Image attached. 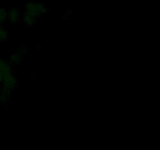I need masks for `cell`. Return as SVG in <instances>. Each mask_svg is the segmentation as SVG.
Returning <instances> with one entry per match:
<instances>
[{"label": "cell", "mask_w": 160, "mask_h": 150, "mask_svg": "<svg viewBox=\"0 0 160 150\" xmlns=\"http://www.w3.org/2000/svg\"><path fill=\"white\" fill-rule=\"evenodd\" d=\"M9 18L11 22H16L19 19V12L17 9H12L9 12Z\"/></svg>", "instance_id": "1"}, {"label": "cell", "mask_w": 160, "mask_h": 150, "mask_svg": "<svg viewBox=\"0 0 160 150\" xmlns=\"http://www.w3.org/2000/svg\"><path fill=\"white\" fill-rule=\"evenodd\" d=\"M7 17V12L5 9H0V25L5 21V20Z\"/></svg>", "instance_id": "2"}, {"label": "cell", "mask_w": 160, "mask_h": 150, "mask_svg": "<svg viewBox=\"0 0 160 150\" xmlns=\"http://www.w3.org/2000/svg\"><path fill=\"white\" fill-rule=\"evenodd\" d=\"M7 38V32L6 30L0 27V42H4Z\"/></svg>", "instance_id": "3"}]
</instances>
